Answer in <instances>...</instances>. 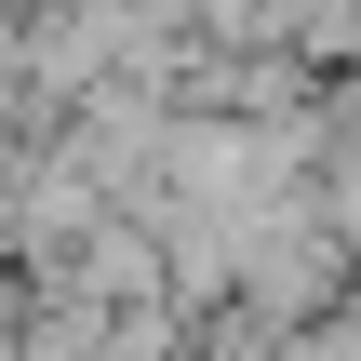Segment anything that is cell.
I'll return each mask as SVG.
<instances>
[{
    "label": "cell",
    "mask_w": 361,
    "mask_h": 361,
    "mask_svg": "<svg viewBox=\"0 0 361 361\" xmlns=\"http://www.w3.org/2000/svg\"><path fill=\"white\" fill-rule=\"evenodd\" d=\"M335 281H348V241H335L322 188H268V201H241V281H228L241 322H322Z\"/></svg>",
    "instance_id": "6da1fadb"
}]
</instances>
